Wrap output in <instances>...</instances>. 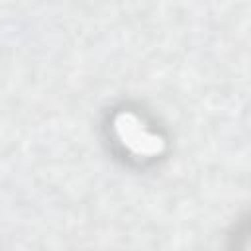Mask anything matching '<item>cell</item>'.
I'll use <instances>...</instances> for the list:
<instances>
[{
    "instance_id": "cell-1",
    "label": "cell",
    "mask_w": 251,
    "mask_h": 251,
    "mask_svg": "<svg viewBox=\"0 0 251 251\" xmlns=\"http://www.w3.org/2000/svg\"><path fill=\"white\" fill-rule=\"evenodd\" d=\"M114 131L118 139L127 147L131 153L139 157L157 155L161 151V139L145 129V126L129 112H122L114 120Z\"/></svg>"
}]
</instances>
